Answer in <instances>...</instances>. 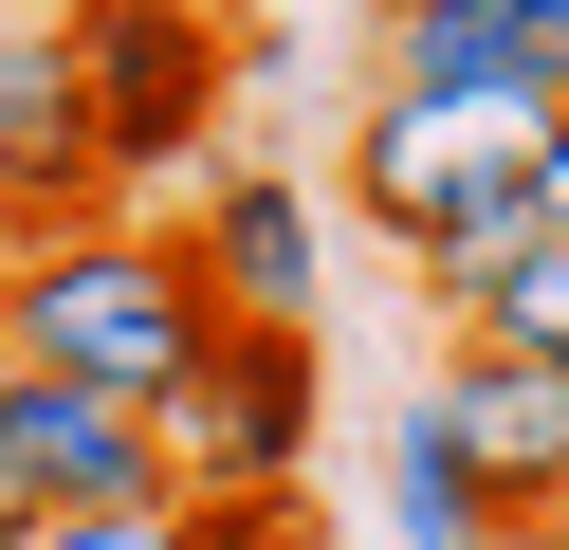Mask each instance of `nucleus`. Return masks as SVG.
I'll use <instances>...</instances> for the list:
<instances>
[{
  "mask_svg": "<svg viewBox=\"0 0 569 550\" xmlns=\"http://www.w3.org/2000/svg\"><path fill=\"white\" fill-rule=\"evenodd\" d=\"M202 330H221V312H202L184 239H148V220H38V239H0V367L166 403L202 367Z\"/></svg>",
  "mask_w": 569,
  "mask_h": 550,
  "instance_id": "nucleus-1",
  "label": "nucleus"
},
{
  "mask_svg": "<svg viewBox=\"0 0 569 550\" xmlns=\"http://www.w3.org/2000/svg\"><path fill=\"white\" fill-rule=\"evenodd\" d=\"M166 422V496L202 513H295L312 496V440H331V330H202V367L148 403Z\"/></svg>",
  "mask_w": 569,
  "mask_h": 550,
  "instance_id": "nucleus-2",
  "label": "nucleus"
},
{
  "mask_svg": "<svg viewBox=\"0 0 569 550\" xmlns=\"http://www.w3.org/2000/svg\"><path fill=\"white\" fill-rule=\"evenodd\" d=\"M56 56H74V110H92V183H166L239 110L221 0H56Z\"/></svg>",
  "mask_w": 569,
  "mask_h": 550,
  "instance_id": "nucleus-3",
  "label": "nucleus"
},
{
  "mask_svg": "<svg viewBox=\"0 0 569 550\" xmlns=\"http://www.w3.org/2000/svg\"><path fill=\"white\" fill-rule=\"evenodd\" d=\"M532 129H551V110H459V92H368V110H349V147H331V202L368 220L386 257H422L441 220H478V202H515V183H532Z\"/></svg>",
  "mask_w": 569,
  "mask_h": 550,
  "instance_id": "nucleus-4",
  "label": "nucleus"
},
{
  "mask_svg": "<svg viewBox=\"0 0 569 550\" xmlns=\"http://www.w3.org/2000/svg\"><path fill=\"white\" fill-rule=\"evenodd\" d=\"M441 440H459V477H478V513L515 550H551L569 532V367H532V349H496V330H459V367L441 386Z\"/></svg>",
  "mask_w": 569,
  "mask_h": 550,
  "instance_id": "nucleus-5",
  "label": "nucleus"
},
{
  "mask_svg": "<svg viewBox=\"0 0 569 550\" xmlns=\"http://www.w3.org/2000/svg\"><path fill=\"white\" fill-rule=\"evenodd\" d=\"M0 496L19 513H129V496H166V422L111 386H56V367H0Z\"/></svg>",
  "mask_w": 569,
  "mask_h": 550,
  "instance_id": "nucleus-6",
  "label": "nucleus"
},
{
  "mask_svg": "<svg viewBox=\"0 0 569 550\" xmlns=\"http://www.w3.org/2000/svg\"><path fill=\"white\" fill-rule=\"evenodd\" d=\"M368 92L569 110V19H532V0H368Z\"/></svg>",
  "mask_w": 569,
  "mask_h": 550,
  "instance_id": "nucleus-7",
  "label": "nucleus"
},
{
  "mask_svg": "<svg viewBox=\"0 0 569 550\" xmlns=\"http://www.w3.org/2000/svg\"><path fill=\"white\" fill-rule=\"evenodd\" d=\"M184 276H202V312H239V330H331L312 183H295V166H221V183H202V220H184Z\"/></svg>",
  "mask_w": 569,
  "mask_h": 550,
  "instance_id": "nucleus-8",
  "label": "nucleus"
},
{
  "mask_svg": "<svg viewBox=\"0 0 569 550\" xmlns=\"http://www.w3.org/2000/svg\"><path fill=\"white\" fill-rule=\"evenodd\" d=\"M111 183H92V110H74V56H56V19H0V220L38 239V220H92Z\"/></svg>",
  "mask_w": 569,
  "mask_h": 550,
  "instance_id": "nucleus-9",
  "label": "nucleus"
},
{
  "mask_svg": "<svg viewBox=\"0 0 569 550\" xmlns=\"http://www.w3.org/2000/svg\"><path fill=\"white\" fill-rule=\"evenodd\" d=\"M386 532H405V550H515V532L478 513V477H459L441 403H386Z\"/></svg>",
  "mask_w": 569,
  "mask_h": 550,
  "instance_id": "nucleus-10",
  "label": "nucleus"
},
{
  "mask_svg": "<svg viewBox=\"0 0 569 550\" xmlns=\"http://www.w3.org/2000/svg\"><path fill=\"white\" fill-rule=\"evenodd\" d=\"M239 513H202V496H129V513H38L19 550H221Z\"/></svg>",
  "mask_w": 569,
  "mask_h": 550,
  "instance_id": "nucleus-11",
  "label": "nucleus"
},
{
  "mask_svg": "<svg viewBox=\"0 0 569 550\" xmlns=\"http://www.w3.org/2000/svg\"><path fill=\"white\" fill-rule=\"evenodd\" d=\"M478 330H496V349H532V367H569V239H532L515 276L478 293Z\"/></svg>",
  "mask_w": 569,
  "mask_h": 550,
  "instance_id": "nucleus-12",
  "label": "nucleus"
},
{
  "mask_svg": "<svg viewBox=\"0 0 569 550\" xmlns=\"http://www.w3.org/2000/svg\"><path fill=\"white\" fill-rule=\"evenodd\" d=\"M532 220H551V239H569V110H551V129H532Z\"/></svg>",
  "mask_w": 569,
  "mask_h": 550,
  "instance_id": "nucleus-13",
  "label": "nucleus"
},
{
  "mask_svg": "<svg viewBox=\"0 0 569 550\" xmlns=\"http://www.w3.org/2000/svg\"><path fill=\"white\" fill-rule=\"evenodd\" d=\"M221 550H295V513H239V532H221Z\"/></svg>",
  "mask_w": 569,
  "mask_h": 550,
  "instance_id": "nucleus-14",
  "label": "nucleus"
},
{
  "mask_svg": "<svg viewBox=\"0 0 569 550\" xmlns=\"http://www.w3.org/2000/svg\"><path fill=\"white\" fill-rule=\"evenodd\" d=\"M19 532H38V513H19V496H0V550H19Z\"/></svg>",
  "mask_w": 569,
  "mask_h": 550,
  "instance_id": "nucleus-15",
  "label": "nucleus"
},
{
  "mask_svg": "<svg viewBox=\"0 0 569 550\" xmlns=\"http://www.w3.org/2000/svg\"><path fill=\"white\" fill-rule=\"evenodd\" d=\"M532 19H569V0H532Z\"/></svg>",
  "mask_w": 569,
  "mask_h": 550,
  "instance_id": "nucleus-16",
  "label": "nucleus"
},
{
  "mask_svg": "<svg viewBox=\"0 0 569 550\" xmlns=\"http://www.w3.org/2000/svg\"><path fill=\"white\" fill-rule=\"evenodd\" d=\"M551 550H569V532H551Z\"/></svg>",
  "mask_w": 569,
  "mask_h": 550,
  "instance_id": "nucleus-17",
  "label": "nucleus"
}]
</instances>
